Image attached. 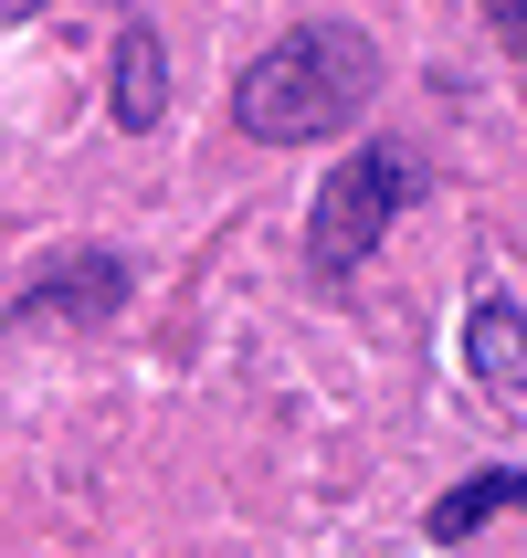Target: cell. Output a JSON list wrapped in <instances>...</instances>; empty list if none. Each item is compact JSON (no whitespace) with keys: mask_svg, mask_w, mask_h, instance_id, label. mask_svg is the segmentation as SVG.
<instances>
[{"mask_svg":"<svg viewBox=\"0 0 527 558\" xmlns=\"http://www.w3.org/2000/svg\"><path fill=\"white\" fill-rule=\"evenodd\" d=\"M486 517H527V464H486V474H465L454 496H433L422 506V537H433V548H465Z\"/></svg>","mask_w":527,"mask_h":558,"instance_id":"cell-5","label":"cell"},{"mask_svg":"<svg viewBox=\"0 0 527 558\" xmlns=\"http://www.w3.org/2000/svg\"><path fill=\"white\" fill-rule=\"evenodd\" d=\"M117 306H127V264L85 243V253H53L11 295V327H85V316H117Z\"/></svg>","mask_w":527,"mask_h":558,"instance_id":"cell-3","label":"cell"},{"mask_svg":"<svg viewBox=\"0 0 527 558\" xmlns=\"http://www.w3.org/2000/svg\"><path fill=\"white\" fill-rule=\"evenodd\" d=\"M43 11H53V0H0V32H11V22H43Z\"/></svg>","mask_w":527,"mask_h":558,"instance_id":"cell-8","label":"cell"},{"mask_svg":"<svg viewBox=\"0 0 527 558\" xmlns=\"http://www.w3.org/2000/svg\"><path fill=\"white\" fill-rule=\"evenodd\" d=\"M486 22H496V43L527 63V0H486Z\"/></svg>","mask_w":527,"mask_h":558,"instance_id":"cell-7","label":"cell"},{"mask_svg":"<svg viewBox=\"0 0 527 558\" xmlns=\"http://www.w3.org/2000/svg\"><path fill=\"white\" fill-rule=\"evenodd\" d=\"M411 201H422V158H411V148H391V137H380V148L338 158V169H327V190H316V211H307V264H316V284H348Z\"/></svg>","mask_w":527,"mask_h":558,"instance_id":"cell-2","label":"cell"},{"mask_svg":"<svg viewBox=\"0 0 527 558\" xmlns=\"http://www.w3.org/2000/svg\"><path fill=\"white\" fill-rule=\"evenodd\" d=\"M465 369L496 390V401H527V306L517 295H475L465 316Z\"/></svg>","mask_w":527,"mask_h":558,"instance_id":"cell-4","label":"cell"},{"mask_svg":"<svg viewBox=\"0 0 527 558\" xmlns=\"http://www.w3.org/2000/svg\"><path fill=\"white\" fill-rule=\"evenodd\" d=\"M370 95H380V43H370V32L296 22V32H275V43L232 74V126L264 137V148H307V137L359 126Z\"/></svg>","mask_w":527,"mask_h":558,"instance_id":"cell-1","label":"cell"},{"mask_svg":"<svg viewBox=\"0 0 527 558\" xmlns=\"http://www.w3.org/2000/svg\"><path fill=\"white\" fill-rule=\"evenodd\" d=\"M158 117H169V53H158L148 22H117V126L148 137Z\"/></svg>","mask_w":527,"mask_h":558,"instance_id":"cell-6","label":"cell"}]
</instances>
